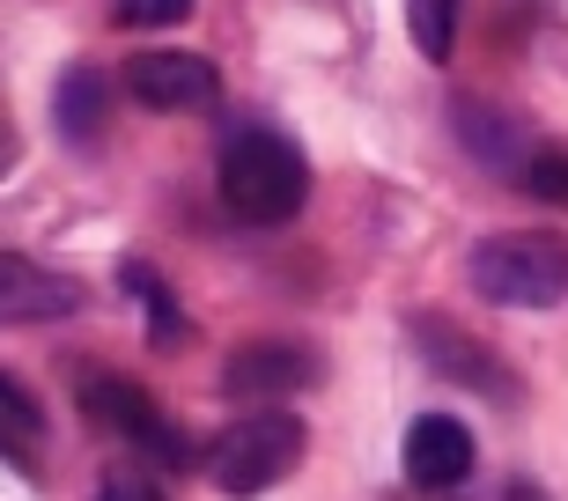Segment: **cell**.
Masks as SVG:
<instances>
[{"instance_id": "obj_11", "label": "cell", "mask_w": 568, "mask_h": 501, "mask_svg": "<svg viewBox=\"0 0 568 501\" xmlns=\"http://www.w3.org/2000/svg\"><path fill=\"white\" fill-rule=\"evenodd\" d=\"M38 450H44V406L22 391V376L0 369V458L30 472V464H38Z\"/></svg>"}, {"instance_id": "obj_10", "label": "cell", "mask_w": 568, "mask_h": 501, "mask_svg": "<svg viewBox=\"0 0 568 501\" xmlns=\"http://www.w3.org/2000/svg\"><path fill=\"white\" fill-rule=\"evenodd\" d=\"M104 119H111V82L97 74V67H67L60 89H52V125H60V141L97 147L104 141Z\"/></svg>"}, {"instance_id": "obj_2", "label": "cell", "mask_w": 568, "mask_h": 501, "mask_svg": "<svg viewBox=\"0 0 568 501\" xmlns=\"http://www.w3.org/2000/svg\"><path fill=\"white\" fill-rule=\"evenodd\" d=\"M465 273L503 310H554L568 295V244L547 229H503V236H487V244H473Z\"/></svg>"}, {"instance_id": "obj_12", "label": "cell", "mask_w": 568, "mask_h": 501, "mask_svg": "<svg viewBox=\"0 0 568 501\" xmlns=\"http://www.w3.org/2000/svg\"><path fill=\"white\" fill-rule=\"evenodd\" d=\"M119 280H126L133 295H141V310H148V347H185L192 339V325H185V310H178V295L163 288V280H155V266H141V258H126V266H119Z\"/></svg>"}, {"instance_id": "obj_3", "label": "cell", "mask_w": 568, "mask_h": 501, "mask_svg": "<svg viewBox=\"0 0 568 501\" xmlns=\"http://www.w3.org/2000/svg\"><path fill=\"white\" fill-rule=\"evenodd\" d=\"M295 464H303V420L281 413V406L244 413L230 436L207 450L214 487H222V494H236V501H252V494H266V487H281Z\"/></svg>"}, {"instance_id": "obj_1", "label": "cell", "mask_w": 568, "mask_h": 501, "mask_svg": "<svg viewBox=\"0 0 568 501\" xmlns=\"http://www.w3.org/2000/svg\"><path fill=\"white\" fill-rule=\"evenodd\" d=\"M214 185H222V207L236 222H252V229H274L288 222L303 200H311V163H303V147L252 125V133H236L222 147V170H214Z\"/></svg>"}, {"instance_id": "obj_16", "label": "cell", "mask_w": 568, "mask_h": 501, "mask_svg": "<svg viewBox=\"0 0 568 501\" xmlns=\"http://www.w3.org/2000/svg\"><path fill=\"white\" fill-rule=\"evenodd\" d=\"M192 0H119V22L126 30H170V22H185Z\"/></svg>"}, {"instance_id": "obj_9", "label": "cell", "mask_w": 568, "mask_h": 501, "mask_svg": "<svg viewBox=\"0 0 568 501\" xmlns=\"http://www.w3.org/2000/svg\"><path fill=\"white\" fill-rule=\"evenodd\" d=\"M414 339H422V355H428V369H436V376H450V384H480L487 398H517V376L487 355L480 339H465L458 325H443V317H414Z\"/></svg>"}, {"instance_id": "obj_5", "label": "cell", "mask_w": 568, "mask_h": 501, "mask_svg": "<svg viewBox=\"0 0 568 501\" xmlns=\"http://www.w3.org/2000/svg\"><path fill=\"white\" fill-rule=\"evenodd\" d=\"M317 376H325L317 347H295V339H252V347H236V355L222 361V391L252 398V406H274V398H288V391H311Z\"/></svg>"}, {"instance_id": "obj_13", "label": "cell", "mask_w": 568, "mask_h": 501, "mask_svg": "<svg viewBox=\"0 0 568 501\" xmlns=\"http://www.w3.org/2000/svg\"><path fill=\"white\" fill-rule=\"evenodd\" d=\"M458 141L473 147V155H480L487 170H509V177H517V155H525V133H517L509 119H495L487 104H458Z\"/></svg>"}, {"instance_id": "obj_7", "label": "cell", "mask_w": 568, "mask_h": 501, "mask_svg": "<svg viewBox=\"0 0 568 501\" xmlns=\"http://www.w3.org/2000/svg\"><path fill=\"white\" fill-rule=\"evenodd\" d=\"M82 310V288L67 273L22 258V250H0V325H60V317Z\"/></svg>"}, {"instance_id": "obj_17", "label": "cell", "mask_w": 568, "mask_h": 501, "mask_svg": "<svg viewBox=\"0 0 568 501\" xmlns=\"http://www.w3.org/2000/svg\"><path fill=\"white\" fill-rule=\"evenodd\" d=\"M89 501H163V487H155V480H141V472H111V480L97 487Z\"/></svg>"}, {"instance_id": "obj_18", "label": "cell", "mask_w": 568, "mask_h": 501, "mask_svg": "<svg viewBox=\"0 0 568 501\" xmlns=\"http://www.w3.org/2000/svg\"><path fill=\"white\" fill-rule=\"evenodd\" d=\"M503 501H547V494H539L531 480H509V494H503Z\"/></svg>"}, {"instance_id": "obj_6", "label": "cell", "mask_w": 568, "mask_h": 501, "mask_svg": "<svg viewBox=\"0 0 568 501\" xmlns=\"http://www.w3.org/2000/svg\"><path fill=\"white\" fill-rule=\"evenodd\" d=\"M126 96L141 111H207L222 96V74H214L200 52H133L126 60Z\"/></svg>"}, {"instance_id": "obj_8", "label": "cell", "mask_w": 568, "mask_h": 501, "mask_svg": "<svg viewBox=\"0 0 568 501\" xmlns=\"http://www.w3.org/2000/svg\"><path fill=\"white\" fill-rule=\"evenodd\" d=\"M406 480L428 487V494H450V487L473 480V436H465V420L450 413H422L406 428Z\"/></svg>"}, {"instance_id": "obj_4", "label": "cell", "mask_w": 568, "mask_h": 501, "mask_svg": "<svg viewBox=\"0 0 568 501\" xmlns=\"http://www.w3.org/2000/svg\"><path fill=\"white\" fill-rule=\"evenodd\" d=\"M82 413L97 420L104 436H119V442H133V450H148L155 464H170V472H185V464L200 458L185 428L155 413V398H148L141 384H126V376L89 369V376H82Z\"/></svg>"}, {"instance_id": "obj_19", "label": "cell", "mask_w": 568, "mask_h": 501, "mask_svg": "<svg viewBox=\"0 0 568 501\" xmlns=\"http://www.w3.org/2000/svg\"><path fill=\"white\" fill-rule=\"evenodd\" d=\"M0 170H8V133H0Z\"/></svg>"}, {"instance_id": "obj_14", "label": "cell", "mask_w": 568, "mask_h": 501, "mask_svg": "<svg viewBox=\"0 0 568 501\" xmlns=\"http://www.w3.org/2000/svg\"><path fill=\"white\" fill-rule=\"evenodd\" d=\"M458 8L465 0H406V38H414V52L428 67H443L458 52Z\"/></svg>"}, {"instance_id": "obj_15", "label": "cell", "mask_w": 568, "mask_h": 501, "mask_svg": "<svg viewBox=\"0 0 568 501\" xmlns=\"http://www.w3.org/2000/svg\"><path fill=\"white\" fill-rule=\"evenodd\" d=\"M517 185H525L531 200H547V207H568V147L525 155V163H517Z\"/></svg>"}]
</instances>
